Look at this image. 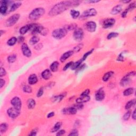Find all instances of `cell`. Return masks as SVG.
<instances>
[{"label": "cell", "instance_id": "obj_60", "mask_svg": "<svg viewBox=\"0 0 136 136\" xmlns=\"http://www.w3.org/2000/svg\"><path fill=\"white\" fill-rule=\"evenodd\" d=\"M131 2V1H130V0H129V1H122V2H123V3H129V2Z\"/></svg>", "mask_w": 136, "mask_h": 136}, {"label": "cell", "instance_id": "obj_50", "mask_svg": "<svg viewBox=\"0 0 136 136\" xmlns=\"http://www.w3.org/2000/svg\"><path fill=\"white\" fill-rule=\"evenodd\" d=\"M90 93V90L89 89H87L81 93V96H88Z\"/></svg>", "mask_w": 136, "mask_h": 136}, {"label": "cell", "instance_id": "obj_14", "mask_svg": "<svg viewBox=\"0 0 136 136\" xmlns=\"http://www.w3.org/2000/svg\"><path fill=\"white\" fill-rule=\"evenodd\" d=\"M105 96V92L102 88L99 89L95 94V99L97 101L101 102L104 100Z\"/></svg>", "mask_w": 136, "mask_h": 136}, {"label": "cell", "instance_id": "obj_11", "mask_svg": "<svg viewBox=\"0 0 136 136\" xmlns=\"http://www.w3.org/2000/svg\"><path fill=\"white\" fill-rule=\"evenodd\" d=\"M11 103L14 108L20 110L22 106V103L20 98L18 97H14L11 101Z\"/></svg>", "mask_w": 136, "mask_h": 136}, {"label": "cell", "instance_id": "obj_28", "mask_svg": "<svg viewBox=\"0 0 136 136\" xmlns=\"http://www.w3.org/2000/svg\"><path fill=\"white\" fill-rule=\"evenodd\" d=\"M62 123L61 122H57V123L54 125V126L53 127L52 130H51V132H55L60 130V129L61 128L62 126Z\"/></svg>", "mask_w": 136, "mask_h": 136}, {"label": "cell", "instance_id": "obj_8", "mask_svg": "<svg viewBox=\"0 0 136 136\" xmlns=\"http://www.w3.org/2000/svg\"><path fill=\"white\" fill-rule=\"evenodd\" d=\"M12 3V1H1V6H0V13L2 14H4L8 11V5Z\"/></svg>", "mask_w": 136, "mask_h": 136}, {"label": "cell", "instance_id": "obj_25", "mask_svg": "<svg viewBox=\"0 0 136 136\" xmlns=\"http://www.w3.org/2000/svg\"><path fill=\"white\" fill-rule=\"evenodd\" d=\"M82 61L81 59H80L78 61L75 62H73L72 65L71 66V70H77V69L78 68L79 66L81 65V64L82 63Z\"/></svg>", "mask_w": 136, "mask_h": 136}, {"label": "cell", "instance_id": "obj_57", "mask_svg": "<svg viewBox=\"0 0 136 136\" xmlns=\"http://www.w3.org/2000/svg\"><path fill=\"white\" fill-rule=\"evenodd\" d=\"M54 115H55L54 112H50V113L48 114L47 117H48V118H51V117H54Z\"/></svg>", "mask_w": 136, "mask_h": 136}, {"label": "cell", "instance_id": "obj_36", "mask_svg": "<svg viewBox=\"0 0 136 136\" xmlns=\"http://www.w3.org/2000/svg\"><path fill=\"white\" fill-rule=\"evenodd\" d=\"M17 59V55L15 54H12L10 55L8 57V61L10 63H13L15 61V60Z\"/></svg>", "mask_w": 136, "mask_h": 136}, {"label": "cell", "instance_id": "obj_4", "mask_svg": "<svg viewBox=\"0 0 136 136\" xmlns=\"http://www.w3.org/2000/svg\"><path fill=\"white\" fill-rule=\"evenodd\" d=\"M20 18L19 14H14L6 20L5 23V26L6 27H11L16 23L18 21Z\"/></svg>", "mask_w": 136, "mask_h": 136}, {"label": "cell", "instance_id": "obj_22", "mask_svg": "<svg viewBox=\"0 0 136 136\" xmlns=\"http://www.w3.org/2000/svg\"><path fill=\"white\" fill-rule=\"evenodd\" d=\"M59 66V63L57 61H54L51 64L50 70L52 72H56L58 70V68Z\"/></svg>", "mask_w": 136, "mask_h": 136}, {"label": "cell", "instance_id": "obj_42", "mask_svg": "<svg viewBox=\"0 0 136 136\" xmlns=\"http://www.w3.org/2000/svg\"><path fill=\"white\" fill-rule=\"evenodd\" d=\"M82 46H83L82 44H79V45H78V46L75 47L74 48H73V51L74 52V53L75 52H79L80 50L82 48Z\"/></svg>", "mask_w": 136, "mask_h": 136}, {"label": "cell", "instance_id": "obj_27", "mask_svg": "<svg viewBox=\"0 0 136 136\" xmlns=\"http://www.w3.org/2000/svg\"><path fill=\"white\" fill-rule=\"evenodd\" d=\"M39 41H40L39 38L37 36L35 35L33 37H32V38L29 40V44L32 45H34L38 43Z\"/></svg>", "mask_w": 136, "mask_h": 136}, {"label": "cell", "instance_id": "obj_24", "mask_svg": "<svg viewBox=\"0 0 136 136\" xmlns=\"http://www.w3.org/2000/svg\"><path fill=\"white\" fill-rule=\"evenodd\" d=\"M114 74V72L112 71H109L106 73H105V75L103 77L102 80L104 82H107L108 80L110 79V78Z\"/></svg>", "mask_w": 136, "mask_h": 136}, {"label": "cell", "instance_id": "obj_47", "mask_svg": "<svg viewBox=\"0 0 136 136\" xmlns=\"http://www.w3.org/2000/svg\"><path fill=\"white\" fill-rule=\"evenodd\" d=\"M73 63V62H69V63H68L67 64H66V65L65 66H64V67L63 68V70L64 71H66V70H68V69L69 68H71V66L72 65Z\"/></svg>", "mask_w": 136, "mask_h": 136}, {"label": "cell", "instance_id": "obj_26", "mask_svg": "<svg viewBox=\"0 0 136 136\" xmlns=\"http://www.w3.org/2000/svg\"><path fill=\"white\" fill-rule=\"evenodd\" d=\"M36 106V102L34 99L30 98L27 101V106L29 109H33Z\"/></svg>", "mask_w": 136, "mask_h": 136}, {"label": "cell", "instance_id": "obj_5", "mask_svg": "<svg viewBox=\"0 0 136 136\" xmlns=\"http://www.w3.org/2000/svg\"><path fill=\"white\" fill-rule=\"evenodd\" d=\"M136 75L135 71H132V72H129L128 75L124 76L123 78L122 79L120 82V84L122 86H126L130 83L131 81V77L135 76Z\"/></svg>", "mask_w": 136, "mask_h": 136}, {"label": "cell", "instance_id": "obj_41", "mask_svg": "<svg viewBox=\"0 0 136 136\" xmlns=\"http://www.w3.org/2000/svg\"><path fill=\"white\" fill-rule=\"evenodd\" d=\"M135 8H136V3L135 2H132V3L129 4V6L127 8V9L128 10V11H130L134 10Z\"/></svg>", "mask_w": 136, "mask_h": 136}, {"label": "cell", "instance_id": "obj_54", "mask_svg": "<svg viewBox=\"0 0 136 136\" xmlns=\"http://www.w3.org/2000/svg\"><path fill=\"white\" fill-rule=\"evenodd\" d=\"M5 80L3 79H0V88H2L4 86V84H5Z\"/></svg>", "mask_w": 136, "mask_h": 136}, {"label": "cell", "instance_id": "obj_38", "mask_svg": "<svg viewBox=\"0 0 136 136\" xmlns=\"http://www.w3.org/2000/svg\"><path fill=\"white\" fill-rule=\"evenodd\" d=\"M23 91L27 93H31L32 92V88L30 86L25 85L23 87Z\"/></svg>", "mask_w": 136, "mask_h": 136}, {"label": "cell", "instance_id": "obj_48", "mask_svg": "<svg viewBox=\"0 0 136 136\" xmlns=\"http://www.w3.org/2000/svg\"><path fill=\"white\" fill-rule=\"evenodd\" d=\"M73 106H74L75 108H76L77 110H81V109L83 108L84 105L81 103H77V104Z\"/></svg>", "mask_w": 136, "mask_h": 136}, {"label": "cell", "instance_id": "obj_12", "mask_svg": "<svg viewBox=\"0 0 136 136\" xmlns=\"http://www.w3.org/2000/svg\"><path fill=\"white\" fill-rule=\"evenodd\" d=\"M115 23V20L113 18L106 19L103 21L102 26L104 28H108L112 27Z\"/></svg>", "mask_w": 136, "mask_h": 136}, {"label": "cell", "instance_id": "obj_52", "mask_svg": "<svg viewBox=\"0 0 136 136\" xmlns=\"http://www.w3.org/2000/svg\"><path fill=\"white\" fill-rule=\"evenodd\" d=\"M66 133V131L64 130H60L59 132H57V133H56V136H62L64 134H65Z\"/></svg>", "mask_w": 136, "mask_h": 136}, {"label": "cell", "instance_id": "obj_2", "mask_svg": "<svg viewBox=\"0 0 136 136\" xmlns=\"http://www.w3.org/2000/svg\"><path fill=\"white\" fill-rule=\"evenodd\" d=\"M45 9L43 8H37L33 10L29 15V19L32 21L37 20L44 14Z\"/></svg>", "mask_w": 136, "mask_h": 136}, {"label": "cell", "instance_id": "obj_55", "mask_svg": "<svg viewBox=\"0 0 136 136\" xmlns=\"http://www.w3.org/2000/svg\"><path fill=\"white\" fill-rule=\"evenodd\" d=\"M129 11H128V10L126 9L122 13V14H121V16H122V18H126V17H127V14H128V12Z\"/></svg>", "mask_w": 136, "mask_h": 136}, {"label": "cell", "instance_id": "obj_43", "mask_svg": "<svg viewBox=\"0 0 136 136\" xmlns=\"http://www.w3.org/2000/svg\"><path fill=\"white\" fill-rule=\"evenodd\" d=\"M43 93H44V88L43 87H42L39 88V90L38 91L37 94V97H41L43 95Z\"/></svg>", "mask_w": 136, "mask_h": 136}, {"label": "cell", "instance_id": "obj_18", "mask_svg": "<svg viewBox=\"0 0 136 136\" xmlns=\"http://www.w3.org/2000/svg\"><path fill=\"white\" fill-rule=\"evenodd\" d=\"M122 10V6L121 5H117L113 7L111 10V13L113 15H117L121 12Z\"/></svg>", "mask_w": 136, "mask_h": 136}, {"label": "cell", "instance_id": "obj_9", "mask_svg": "<svg viewBox=\"0 0 136 136\" xmlns=\"http://www.w3.org/2000/svg\"><path fill=\"white\" fill-rule=\"evenodd\" d=\"M20 110H18V109L13 107V108H11L8 109L7 110V114L9 117L11 118L15 119V118L17 117L20 115Z\"/></svg>", "mask_w": 136, "mask_h": 136}, {"label": "cell", "instance_id": "obj_30", "mask_svg": "<svg viewBox=\"0 0 136 136\" xmlns=\"http://www.w3.org/2000/svg\"><path fill=\"white\" fill-rule=\"evenodd\" d=\"M136 104V99H132L131 101H129L126 104V106H125V109L126 110H128L130 109V108H132V106H133Z\"/></svg>", "mask_w": 136, "mask_h": 136}, {"label": "cell", "instance_id": "obj_53", "mask_svg": "<svg viewBox=\"0 0 136 136\" xmlns=\"http://www.w3.org/2000/svg\"><path fill=\"white\" fill-rule=\"evenodd\" d=\"M24 38L23 36H19L17 38V42H18L19 43H22L24 42Z\"/></svg>", "mask_w": 136, "mask_h": 136}, {"label": "cell", "instance_id": "obj_44", "mask_svg": "<svg viewBox=\"0 0 136 136\" xmlns=\"http://www.w3.org/2000/svg\"><path fill=\"white\" fill-rule=\"evenodd\" d=\"M42 35H43V36H45L47 35L48 34V29L45 28L43 27V28L42 29V31L41 32V33H40Z\"/></svg>", "mask_w": 136, "mask_h": 136}, {"label": "cell", "instance_id": "obj_59", "mask_svg": "<svg viewBox=\"0 0 136 136\" xmlns=\"http://www.w3.org/2000/svg\"><path fill=\"white\" fill-rule=\"evenodd\" d=\"M99 1H96V0H95V1H93V0H92V1H86V2H87V3H98V2H99Z\"/></svg>", "mask_w": 136, "mask_h": 136}, {"label": "cell", "instance_id": "obj_20", "mask_svg": "<svg viewBox=\"0 0 136 136\" xmlns=\"http://www.w3.org/2000/svg\"><path fill=\"white\" fill-rule=\"evenodd\" d=\"M38 81V78L37 75L35 74L31 75L28 78V83L30 85L36 84Z\"/></svg>", "mask_w": 136, "mask_h": 136}, {"label": "cell", "instance_id": "obj_15", "mask_svg": "<svg viewBox=\"0 0 136 136\" xmlns=\"http://www.w3.org/2000/svg\"><path fill=\"white\" fill-rule=\"evenodd\" d=\"M62 113L65 115H75L77 113V109L74 106L64 108L62 110Z\"/></svg>", "mask_w": 136, "mask_h": 136}, {"label": "cell", "instance_id": "obj_56", "mask_svg": "<svg viewBox=\"0 0 136 136\" xmlns=\"http://www.w3.org/2000/svg\"><path fill=\"white\" fill-rule=\"evenodd\" d=\"M42 47H43V45H42V44H39L38 45H37L35 47V48L36 50H40Z\"/></svg>", "mask_w": 136, "mask_h": 136}, {"label": "cell", "instance_id": "obj_17", "mask_svg": "<svg viewBox=\"0 0 136 136\" xmlns=\"http://www.w3.org/2000/svg\"><path fill=\"white\" fill-rule=\"evenodd\" d=\"M90 99V97L89 96H81L80 97L76 99L77 103H84L88 101H89Z\"/></svg>", "mask_w": 136, "mask_h": 136}, {"label": "cell", "instance_id": "obj_39", "mask_svg": "<svg viewBox=\"0 0 136 136\" xmlns=\"http://www.w3.org/2000/svg\"><path fill=\"white\" fill-rule=\"evenodd\" d=\"M94 51V49H92V50H91L90 51H88V52H87L86 53H85L84 55H83V57H82V59H81V60L82 61H84V60H85L86 59H87V57L89 55H90L91 53H93V51Z\"/></svg>", "mask_w": 136, "mask_h": 136}, {"label": "cell", "instance_id": "obj_34", "mask_svg": "<svg viewBox=\"0 0 136 136\" xmlns=\"http://www.w3.org/2000/svg\"><path fill=\"white\" fill-rule=\"evenodd\" d=\"M77 25L75 23H72V24H68V25H66L65 27H64V28L68 31H71L72 30H75L77 29Z\"/></svg>", "mask_w": 136, "mask_h": 136}, {"label": "cell", "instance_id": "obj_45", "mask_svg": "<svg viewBox=\"0 0 136 136\" xmlns=\"http://www.w3.org/2000/svg\"><path fill=\"white\" fill-rule=\"evenodd\" d=\"M6 75V71L3 68H1L0 69V77H3Z\"/></svg>", "mask_w": 136, "mask_h": 136}, {"label": "cell", "instance_id": "obj_23", "mask_svg": "<svg viewBox=\"0 0 136 136\" xmlns=\"http://www.w3.org/2000/svg\"><path fill=\"white\" fill-rule=\"evenodd\" d=\"M29 30H30V26L29 24H27V25L22 27L20 29L19 32L20 34L22 35H23L26 34V33Z\"/></svg>", "mask_w": 136, "mask_h": 136}, {"label": "cell", "instance_id": "obj_33", "mask_svg": "<svg viewBox=\"0 0 136 136\" xmlns=\"http://www.w3.org/2000/svg\"><path fill=\"white\" fill-rule=\"evenodd\" d=\"M66 96V94H62L59 95L55 96L54 97H53V102H60L62 99H63Z\"/></svg>", "mask_w": 136, "mask_h": 136}, {"label": "cell", "instance_id": "obj_49", "mask_svg": "<svg viewBox=\"0 0 136 136\" xmlns=\"http://www.w3.org/2000/svg\"><path fill=\"white\" fill-rule=\"evenodd\" d=\"M124 59V57L123 55V53H121V54H120L119 55V56H118L117 60L119 61H123Z\"/></svg>", "mask_w": 136, "mask_h": 136}, {"label": "cell", "instance_id": "obj_58", "mask_svg": "<svg viewBox=\"0 0 136 136\" xmlns=\"http://www.w3.org/2000/svg\"><path fill=\"white\" fill-rule=\"evenodd\" d=\"M132 119L135 120L136 119V110H135L133 111V112L132 113Z\"/></svg>", "mask_w": 136, "mask_h": 136}, {"label": "cell", "instance_id": "obj_13", "mask_svg": "<svg viewBox=\"0 0 136 136\" xmlns=\"http://www.w3.org/2000/svg\"><path fill=\"white\" fill-rule=\"evenodd\" d=\"M21 50L24 56L29 57L32 56V52L29 48L28 45L26 43H23L21 46Z\"/></svg>", "mask_w": 136, "mask_h": 136}, {"label": "cell", "instance_id": "obj_29", "mask_svg": "<svg viewBox=\"0 0 136 136\" xmlns=\"http://www.w3.org/2000/svg\"><path fill=\"white\" fill-rule=\"evenodd\" d=\"M70 14L72 18L75 19L78 18L80 16V13L79 11L72 9L70 11Z\"/></svg>", "mask_w": 136, "mask_h": 136}, {"label": "cell", "instance_id": "obj_51", "mask_svg": "<svg viewBox=\"0 0 136 136\" xmlns=\"http://www.w3.org/2000/svg\"><path fill=\"white\" fill-rule=\"evenodd\" d=\"M37 129H34L32 131H31L30 133H29V136H34L37 135Z\"/></svg>", "mask_w": 136, "mask_h": 136}, {"label": "cell", "instance_id": "obj_3", "mask_svg": "<svg viewBox=\"0 0 136 136\" xmlns=\"http://www.w3.org/2000/svg\"><path fill=\"white\" fill-rule=\"evenodd\" d=\"M68 31L65 28H59L53 30L52 32V36L56 39H61L66 35Z\"/></svg>", "mask_w": 136, "mask_h": 136}, {"label": "cell", "instance_id": "obj_46", "mask_svg": "<svg viewBox=\"0 0 136 136\" xmlns=\"http://www.w3.org/2000/svg\"><path fill=\"white\" fill-rule=\"evenodd\" d=\"M69 136H78L79 133H78V131L77 129H73L72 131H71V132L70 133V134L69 135Z\"/></svg>", "mask_w": 136, "mask_h": 136}, {"label": "cell", "instance_id": "obj_35", "mask_svg": "<svg viewBox=\"0 0 136 136\" xmlns=\"http://www.w3.org/2000/svg\"><path fill=\"white\" fill-rule=\"evenodd\" d=\"M17 38L15 37H12L10 39H9L7 42V44L8 45H9L10 46H13L15 44V43H17Z\"/></svg>", "mask_w": 136, "mask_h": 136}, {"label": "cell", "instance_id": "obj_7", "mask_svg": "<svg viewBox=\"0 0 136 136\" xmlns=\"http://www.w3.org/2000/svg\"><path fill=\"white\" fill-rule=\"evenodd\" d=\"M84 30L81 28H77L75 30V32L73 33V37L75 41L78 42H80L82 41L84 38Z\"/></svg>", "mask_w": 136, "mask_h": 136}, {"label": "cell", "instance_id": "obj_40", "mask_svg": "<svg viewBox=\"0 0 136 136\" xmlns=\"http://www.w3.org/2000/svg\"><path fill=\"white\" fill-rule=\"evenodd\" d=\"M131 115V111H128L124 114L123 117V119L125 121H127L129 119V118L130 117Z\"/></svg>", "mask_w": 136, "mask_h": 136}, {"label": "cell", "instance_id": "obj_32", "mask_svg": "<svg viewBox=\"0 0 136 136\" xmlns=\"http://www.w3.org/2000/svg\"><path fill=\"white\" fill-rule=\"evenodd\" d=\"M9 128V125L6 123H2L0 126V131L2 133L5 132Z\"/></svg>", "mask_w": 136, "mask_h": 136}, {"label": "cell", "instance_id": "obj_37", "mask_svg": "<svg viewBox=\"0 0 136 136\" xmlns=\"http://www.w3.org/2000/svg\"><path fill=\"white\" fill-rule=\"evenodd\" d=\"M119 33H116V32H112L109 34L108 36H107V38L108 39H111L113 38H115L119 36Z\"/></svg>", "mask_w": 136, "mask_h": 136}, {"label": "cell", "instance_id": "obj_31", "mask_svg": "<svg viewBox=\"0 0 136 136\" xmlns=\"http://www.w3.org/2000/svg\"><path fill=\"white\" fill-rule=\"evenodd\" d=\"M134 90L135 89L133 88H127L123 91V95H124L125 96H129L132 94L133 92H134Z\"/></svg>", "mask_w": 136, "mask_h": 136}, {"label": "cell", "instance_id": "obj_1", "mask_svg": "<svg viewBox=\"0 0 136 136\" xmlns=\"http://www.w3.org/2000/svg\"><path fill=\"white\" fill-rule=\"evenodd\" d=\"M79 4V2L77 1H62L53 6L49 12V15L52 17L61 14L62 12L69 9V8L76 6Z\"/></svg>", "mask_w": 136, "mask_h": 136}, {"label": "cell", "instance_id": "obj_21", "mask_svg": "<svg viewBox=\"0 0 136 136\" xmlns=\"http://www.w3.org/2000/svg\"><path fill=\"white\" fill-rule=\"evenodd\" d=\"M21 2H17V3H13L11 5L10 8L9 9V10L8 11V13H10L12 12H14L15 10H17L20 6L21 5Z\"/></svg>", "mask_w": 136, "mask_h": 136}, {"label": "cell", "instance_id": "obj_16", "mask_svg": "<svg viewBox=\"0 0 136 136\" xmlns=\"http://www.w3.org/2000/svg\"><path fill=\"white\" fill-rule=\"evenodd\" d=\"M74 52H73V50L72 51H69L68 52H66L62 55V56L60 57V61L61 62H65L66 60H67L68 58L70 57V56H72Z\"/></svg>", "mask_w": 136, "mask_h": 136}, {"label": "cell", "instance_id": "obj_6", "mask_svg": "<svg viewBox=\"0 0 136 136\" xmlns=\"http://www.w3.org/2000/svg\"><path fill=\"white\" fill-rule=\"evenodd\" d=\"M97 11L94 8H90L86 11L82 13V14L80 16L81 19H86L87 18L90 17L95 16L97 14Z\"/></svg>", "mask_w": 136, "mask_h": 136}, {"label": "cell", "instance_id": "obj_10", "mask_svg": "<svg viewBox=\"0 0 136 136\" xmlns=\"http://www.w3.org/2000/svg\"><path fill=\"white\" fill-rule=\"evenodd\" d=\"M97 25L94 21H88L84 24V28L89 32L93 33L96 29Z\"/></svg>", "mask_w": 136, "mask_h": 136}, {"label": "cell", "instance_id": "obj_19", "mask_svg": "<svg viewBox=\"0 0 136 136\" xmlns=\"http://www.w3.org/2000/svg\"><path fill=\"white\" fill-rule=\"evenodd\" d=\"M52 73H51V71L50 70H48V69L45 70L42 73V77L45 80H48L52 77Z\"/></svg>", "mask_w": 136, "mask_h": 136}, {"label": "cell", "instance_id": "obj_61", "mask_svg": "<svg viewBox=\"0 0 136 136\" xmlns=\"http://www.w3.org/2000/svg\"><path fill=\"white\" fill-rule=\"evenodd\" d=\"M3 33H4V32H3L2 30H1V36H2V35H3Z\"/></svg>", "mask_w": 136, "mask_h": 136}]
</instances>
